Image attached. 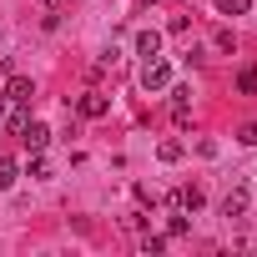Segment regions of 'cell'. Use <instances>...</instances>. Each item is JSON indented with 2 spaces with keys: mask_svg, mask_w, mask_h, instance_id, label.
I'll use <instances>...</instances> for the list:
<instances>
[{
  "mask_svg": "<svg viewBox=\"0 0 257 257\" xmlns=\"http://www.w3.org/2000/svg\"><path fill=\"white\" fill-rule=\"evenodd\" d=\"M142 86H147V91H167V86H172V66H167L162 56H152V61L142 66Z\"/></svg>",
  "mask_w": 257,
  "mask_h": 257,
  "instance_id": "obj_1",
  "label": "cell"
},
{
  "mask_svg": "<svg viewBox=\"0 0 257 257\" xmlns=\"http://www.w3.org/2000/svg\"><path fill=\"white\" fill-rule=\"evenodd\" d=\"M31 96H36V81H31V76H11V86H6V101H16V106H31Z\"/></svg>",
  "mask_w": 257,
  "mask_h": 257,
  "instance_id": "obj_2",
  "label": "cell"
},
{
  "mask_svg": "<svg viewBox=\"0 0 257 257\" xmlns=\"http://www.w3.org/2000/svg\"><path fill=\"white\" fill-rule=\"evenodd\" d=\"M247 202H252V192H247V187H232V192L222 197V217H242Z\"/></svg>",
  "mask_w": 257,
  "mask_h": 257,
  "instance_id": "obj_3",
  "label": "cell"
},
{
  "mask_svg": "<svg viewBox=\"0 0 257 257\" xmlns=\"http://www.w3.org/2000/svg\"><path fill=\"white\" fill-rule=\"evenodd\" d=\"M26 126H31V111L11 101V111H6V132H11V137H26Z\"/></svg>",
  "mask_w": 257,
  "mask_h": 257,
  "instance_id": "obj_4",
  "label": "cell"
},
{
  "mask_svg": "<svg viewBox=\"0 0 257 257\" xmlns=\"http://www.w3.org/2000/svg\"><path fill=\"white\" fill-rule=\"evenodd\" d=\"M137 56H162V31H137Z\"/></svg>",
  "mask_w": 257,
  "mask_h": 257,
  "instance_id": "obj_5",
  "label": "cell"
},
{
  "mask_svg": "<svg viewBox=\"0 0 257 257\" xmlns=\"http://www.w3.org/2000/svg\"><path fill=\"white\" fill-rule=\"evenodd\" d=\"M172 111H177V126H187V116H192V86L172 91Z\"/></svg>",
  "mask_w": 257,
  "mask_h": 257,
  "instance_id": "obj_6",
  "label": "cell"
},
{
  "mask_svg": "<svg viewBox=\"0 0 257 257\" xmlns=\"http://www.w3.org/2000/svg\"><path fill=\"white\" fill-rule=\"evenodd\" d=\"M106 111H111V101H106V96H96V91H86V96H81V116H91V121H101Z\"/></svg>",
  "mask_w": 257,
  "mask_h": 257,
  "instance_id": "obj_7",
  "label": "cell"
},
{
  "mask_svg": "<svg viewBox=\"0 0 257 257\" xmlns=\"http://www.w3.org/2000/svg\"><path fill=\"white\" fill-rule=\"evenodd\" d=\"M202 202H207V197H202V187H182V192H177V212H187V217H192V212H202Z\"/></svg>",
  "mask_w": 257,
  "mask_h": 257,
  "instance_id": "obj_8",
  "label": "cell"
},
{
  "mask_svg": "<svg viewBox=\"0 0 257 257\" xmlns=\"http://www.w3.org/2000/svg\"><path fill=\"white\" fill-rule=\"evenodd\" d=\"M21 142H26L31 152H46V142H51V132H46V126H41V121H31V126H26V137H21Z\"/></svg>",
  "mask_w": 257,
  "mask_h": 257,
  "instance_id": "obj_9",
  "label": "cell"
},
{
  "mask_svg": "<svg viewBox=\"0 0 257 257\" xmlns=\"http://www.w3.org/2000/svg\"><path fill=\"white\" fill-rule=\"evenodd\" d=\"M21 182V162H11V157H0V192H11Z\"/></svg>",
  "mask_w": 257,
  "mask_h": 257,
  "instance_id": "obj_10",
  "label": "cell"
},
{
  "mask_svg": "<svg viewBox=\"0 0 257 257\" xmlns=\"http://www.w3.org/2000/svg\"><path fill=\"white\" fill-rule=\"evenodd\" d=\"M252 0H217V16H247Z\"/></svg>",
  "mask_w": 257,
  "mask_h": 257,
  "instance_id": "obj_11",
  "label": "cell"
},
{
  "mask_svg": "<svg viewBox=\"0 0 257 257\" xmlns=\"http://www.w3.org/2000/svg\"><path fill=\"white\" fill-rule=\"evenodd\" d=\"M31 177H36V182H46V177H51V162H46L41 152H31Z\"/></svg>",
  "mask_w": 257,
  "mask_h": 257,
  "instance_id": "obj_12",
  "label": "cell"
},
{
  "mask_svg": "<svg viewBox=\"0 0 257 257\" xmlns=\"http://www.w3.org/2000/svg\"><path fill=\"white\" fill-rule=\"evenodd\" d=\"M237 91L252 96V91H257V71H237Z\"/></svg>",
  "mask_w": 257,
  "mask_h": 257,
  "instance_id": "obj_13",
  "label": "cell"
},
{
  "mask_svg": "<svg viewBox=\"0 0 257 257\" xmlns=\"http://www.w3.org/2000/svg\"><path fill=\"white\" fill-rule=\"evenodd\" d=\"M157 157H162V162H182V142H162Z\"/></svg>",
  "mask_w": 257,
  "mask_h": 257,
  "instance_id": "obj_14",
  "label": "cell"
},
{
  "mask_svg": "<svg viewBox=\"0 0 257 257\" xmlns=\"http://www.w3.org/2000/svg\"><path fill=\"white\" fill-rule=\"evenodd\" d=\"M142 252H147V257H162V252H167V237H147Z\"/></svg>",
  "mask_w": 257,
  "mask_h": 257,
  "instance_id": "obj_15",
  "label": "cell"
},
{
  "mask_svg": "<svg viewBox=\"0 0 257 257\" xmlns=\"http://www.w3.org/2000/svg\"><path fill=\"white\" fill-rule=\"evenodd\" d=\"M237 142H242V147H257V121H247V126H242Z\"/></svg>",
  "mask_w": 257,
  "mask_h": 257,
  "instance_id": "obj_16",
  "label": "cell"
},
{
  "mask_svg": "<svg viewBox=\"0 0 257 257\" xmlns=\"http://www.w3.org/2000/svg\"><path fill=\"white\" fill-rule=\"evenodd\" d=\"M217 51H237V36L232 31H217Z\"/></svg>",
  "mask_w": 257,
  "mask_h": 257,
  "instance_id": "obj_17",
  "label": "cell"
},
{
  "mask_svg": "<svg viewBox=\"0 0 257 257\" xmlns=\"http://www.w3.org/2000/svg\"><path fill=\"white\" fill-rule=\"evenodd\" d=\"M167 232H172V237H187V212H182V217H172V222H167Z\"/></svg>",
  "mask_w": 257,
  "mask_h": 257,
  "instance_id": "obj_18",
  "label": "cell"
},
{
  "mask_svg": "<svg viewBox=\"0 0 257 257\" xmlns=\"http://www.w3.org/2000/svg\"><path fill=\"white\" fill-rule=\"evenodd\" d=\"M41 6H46V11H61V6H66V0H41Z\"/></svg>",
  "mask_w": 257,
  "mask_h": 257,
  "instance_id": "obj_19",
  "label": "cell"
},
{
  "mask_svg": "<svg viewBox=\"0 0 257 257\" xmlns=\"http://www.w3.org/2000/svg\"><path fill=\"white\" fill-rule=\"evenodd\" d=\"M0 137H6V132H0Z\"/></svg>",
  "mask_w": 257,
  "mask_h": 257,
  "instance_id": "obj_20",
  "label": "cell"
}]
</instances>
